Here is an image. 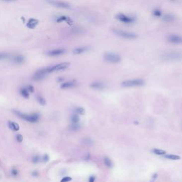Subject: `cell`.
Returning a JSON list of instances; mask_svg holds the SVG:
<instances>
[{"instance_id": "d590c367", "label": "cell", "mask_w": 182, "mask_h": 182, "mask_svg": "<svg viewBox=\"0 0 182 182\" xmlns=\"http://www.w3.org/2000/svg\"><path fill=\"white\" fill-rule=\"evenodd\" d=\"M5 57H6V55L5 53H0V59H2Z\"/></svg>"}, {"instance_id": "74e56055", "label": "cell", "mask_w": 182, "mask_h": 182, "mask_svg": "<svg viewBox=\"0 0 182 182\" xmlns=\"http://www.w3.org/2000/svg\"><path fill=\"white\" fill-rule=\"evenodd\" d=\"M157 177V174H154V176H153V177H152V179H153V181H152V182H154V181L155 180V179H156Z\"/></svg>"}, {"instance_id": "30bf717a", "label": "cell", "mask_w": 182, "mask_h": 182, "mask_svg": "<svg viewBox=\"0 0 182 182\" xmlns=\"http://www.w3.org/2000/svg\"><path fill=\"white\" fill-rule=\"evenodd\" d=\"M66 53V50L63 48H58V49H53L51 51H48L46 52V55L49 56H58Z\"/></svg>"}, {"instance_id": "2e32d148", "label": "cell", "mask_w": 182, "mask_h": 182, "mask_svg": "<svg viewBox=\"0 0 182 182\" xmlns=\"http://www.w3.org/2000/svg\"><path fill=\"white\" fill-rule=\"evenodd\" d=\"M13 61L15 63H21L24 61V57L21 55H18V56H15L13 58Z\"/></svg>"}, {"instance_id": "7402d4cb", "label": "cell", "mask_w": 182, "mask_h": 182, "mask_svg": "<svg viewBox=\"0 0 182 182\" xmlns=\"http://www.w3.org/2000/svg\"><path fill=\"white\" fill-rule=\"evenodd\" d=\"M152 152H154L155 154H157V155H164L166 154V151L162 150V149H154L152 150Z\"/></svg>"}, {"instance_id": "8fae6325", "label": "cell", "mask_w": 182, "mask_h": 182, "mask_svg": "<svg viewBox=\"0 0 182 182\" xmlns=\"http://www.w3.org/2000/svg\"><path fill=\"white\" fill-rule=\"evenodd\" d=\"M88 50H89V47H88V46H80V47L76 48L73 50V54L78 55V54H81V53H86Z\"/></svg>"}, {"instance_id": "4316f807", "label": "cell", "mask_w": 182, "mask_h": 182, "mask_svg": "<svg viewBox=\"0 0 182 182\" xmlns=\"http://www.w3.org/2000/svg\"><path fill=\"white\" fill-rule=\"evenodd\" d=\"M76 113H78V114H79V115H84L85 114V110L83 109V108H82V107H77L76 109Z\"/></svg>"}, {"instance_id": "e0dca14e", "label": "cell", "mask_w": 182, "mask_h": 182, "mask_svg": "<svg viewBox=\"0 0 182 182\" xmlns=\"http://www.w3.org/2000/svg\"><path fill=\"white\" fill-rule=\"evenodd\" d=\"M58 22H61V21H66L68 22V24L69 23L70 24H72V21L71 20V19L68 16H60L58 19H57Z\"/></svg>"}, {"instance_id": "8992f818", "label": "cell", "mask_w": 182, "mask_h": 182, "mask_svg": "<svg viewBox=\"0 0 182 182\" xmlns=\"http://www.w3.org/2000/svg\"><path fill=\"white\" fill-rule=\"evenodd\" d=\"M144 84V81L142 79H133L129 81H123L122 83V86L125 88L127 87H136V86H142Z\"/></svg>"}, {"instance_id": "ba28073f", "label": "cell", "mask_w": 182, "mask_h": 182, "mask_svg": "<svg viewBox=\"0 0 182 182\" xmlns=\"http://www.w3.org/2000/svg\"><path fill=\"white\" fill-rule=\"evenodd\" d=\"M48 3H49L51 5L54 6L56 7L61 8V9H69L70 5L64 1H58V0H46Z\"/></svg>"}, {"instance_id": "cb8c5ba5", "label": "cell", "mask_w": 182, "mask_h": 182, "mask_svg": "<svg viewBox=\"0 0 182 182\" xmlns=\"http://www.w3.org/2000/svg\"><path fill=\"white\" fill-rule=\"evenodd\" d=\"M80 121V117H78V115H73V116L71 117V122L73 124H76V123H78Z\"/></svg>"}, {"instance_id": "7c38bea8", "label": "cell", "mask_w": 182, "mask_h": 182, "mask_svg": "<svg viewBox=\"0 0 182 182\" xmlns=\"http://www.w3.org/2000/svg\"><path fill=\"white\" fill-rule=\"evenodd\" d=\"M76 86V83L74 81H68L62 83L61 88L62 89H67V88H71Z\"/></svg>"}, {"instance_id": "f35d334b", "label": "cell", "mask_w": 182, "mask_h": 182, "mask_svg": "<svg viewBox=\"0 0 182 182\" xmlns=\"http://www.w3.org/2000/svg\"><path fill=\"white\" fill-rule=\"evenodd\" d=\"M1 1H7V2H11V1H15L16 0H1Z\"/></svg>"}, {"instance_id": "60d3db41", "label": "cell", "mask_w": 182, "mask_h": 182, "mask_svg": "<svg viewBox=\"0 0 182 182\" xmlns=\"http://www.w3.org/2000/svg\"><path fill=\"white\" fill-rule=\"evenodd\" d=\"M172 1H177V0H172Z\"/></svg>"}, {"instance_id": "e575fe53", "label": "cell", "mask_w": 182, "mask_h": 182, "mask_svg": "<svg viewBox=\"0 0 182 182\" xmlns=\"http://www.w3.org/2000/svg\"><path fill=\"white\" fill-rule=\"evenodd\" d=\"M95 177H93V176H91V177L89 178V179H88V182H95Z\"/></svg>"}, {"instance_id": "277c9868", "label": "cell", "mask_w": 182, "mask_h": 182, "mask_svg": "<svg viewBox=\"0 0 182 182\" xmlns=\"http://www.w3.org/2000/svg\"><path fill=\"white\" fill-rule=\"evenodd\" d=\"M18 116L21 117V119L24 120L26 121L29 122H36L39 120V115L38 114H32V115H27V114H24L20 112L14 111Z\"/></svg>"}, {"instance_id": "603a6c76", "label": "cell", "mask_w": 182, "mask_h": 182, "mask_svg": "<svg viewBox=\"0 0 182 182\" xmlns=\"http://www.w3.org/2000/svg\"><path fill=\"white\" fill-rule=\"evenodd\" d=\"M153 15L155 17H162V11L159 9H155L153 11Z\"/></svg>"}, {"instance_id": "52a82bcc", "label": "cell", "mask_w": 182, "mask_h": 182, "mask_svg": "<svg viewBox=\"0 0 182 182\" xmlns=\"http://www.w3.org/2000/svg\"><path fill=\"white\" fill-rule=\"evenodd\" d=\"M105 60L109 63H116L121 61V57L120 55L115 53H106L104 56Z\"/></svg>"}, {"instance_id": "4fadbf2b", "label": "cell", "mask_w": 182, "mask_h": 182, "mask_svg": "<svg viewBox=\"0 0 182 182\" xmlns=\"http://www.w3.org/2000/svg\"><path fill=\"white\" fill-rule=\"evenodd\" d=\"M91 87L92 88H94V89L101 90V89L104 88L105 86H104L103 83H102V82H94L91 84Z\"/></svg>"}, {"instance_id": "ffe728a7", "label": "cell", "mask_w": 182, "mask_h": 182, "mask_svg": "<svg viewBox=\"0 0 182 182\" xmlns=\"http://www.w3.org/2000/svg\"><path fill=\"white\" fill-rule=\"evenodd\" d=\"M20 93L21 95L24 97H25V98H29V92H28V91L26 88H21L20 91Z\"/></svg>"}, {"instance_id": "1f68e13d", "label": "cell", "mask_w": 182, "mask_h": 182, "mask_svg": "<svg viewBox=\"0 0 182 182\" xmlns=\"http://www.w3.org/2000/svg\"><path fill=\"white\" fill-rule=\"evenodd\" d=\"M48 159H49V158H48V155H44V156L43 157V161L44 162H47L48 161Z\"/></svg>"}, {"instance_id": "9a60e30c", "label": "cell", "mask_w": 182, "mask_h": 182, "mask_svg": "<svg viewBox=\"0 0 182 182\" xmlns=\"http://www.w3.org/2000/svg\"><path fill=\"white\" fill-rule=\"evenodd\" d=\"M8 125H9V127L10 128L11 130H12L14 131H18V130H19V128H20L19 125L17 123H16L15 122L9 121Z\"/></svg>"}, {"instance_id": "5b68a950", "label": "cell", "mask_w": 182, "mask_h": 182, "mask_svg": "<svg viewBox=\"0 0 182 182\" xmlns=\"http://www.w3.org/2000/svg\"><path fill=\"white\" fill-rule=\"evenodd\" d=\"M116 19L119 21H120L123 24H133L135 21V18L131 16H128L125 14H119L116 16Z\"/></svg>"}, {"instance_id": "4dcf8cb0", "label": "cell", "mask_w": 182, "mask_h": 182, "mask_svg": "<svg viewBox=\"0 0 182 182\" xmlns=\"http://www.w3.org/2000/svg\"><path fill=\"white\" fill-rule=\"evenodd\" d=\"M39 159H40V157H39V156H36L33 158V159H32V161L34 163H38L39 161Z\"/></svg>"}, {"instance_id": "3957f363", "label": "cell", "mask_w": 182, "mask_h": 182, "mask_svg": "<svg viewBox=\"0 0 182 182\" xmlns=\"http://www.w3.org/2000/svg\"><path fill=\"white\" fill-rule=\"evenodd\" d=\"M69 65H70L69 63L64 62V63H61L57 64V65L49 66V67H46V68H44V71H45L46 73V74H48V73H51L55 72V71L65 70L66 68H67L69 66Z\"/></svg>"}, {"instance_id": "6da1fadb", "label": "cell", "mask_w": 182, "mask_h": 182, "mask_svg": "<svg viewBox=\"0 0 182 182\" xmlns=\"http://www.w3.org/2000/svg\"><path fill=\"white\" fill-rule=\"evenodd\" d=\"M162 59L166 61H180L182 60V52L181 51H169L164 53Z\"/></svg>"}, {"instance_id": "836d02e7", "label": "cell", "mask_w": 182, "mask_h": 182, "mask_svg": "<svg viewBox=\"0 0 182 182\" xmlns=\"http://www.w3.org/2000/svg\"><path fill=\"white\" fill-rule=\"evenodd\" d=\"M84 142H85V144H86V145H89V144H91L92 143V142L91 141V139H86Z\"/></svg>"}, {"instance_id": "8d00e7d4", "label": "cell", "mask_w": 182, "mask_h": 182, "mask_svg": "<svg viewBox=\"0 0 182 182\" xmlns=\"http://www.w3.org/2000/svg\"><path fill=\"white\" fill-rule=\"evenodd\" d=\"M11 172H12V174H13L14 175H17V174H18V172H17L16 169H12Z\"/></svg>"}, {"instance_id": "44dd1931", "label": "cell", "mask_w": 182, "mask_h": 182, "mask_svg": "<svg viewBox=\"0 0 182 182\" xmlns=\"http://www.w3.org/2000/svg\"><path fill=\"white\" fill-rule=\"evenodd\" d=\"M104 164H105V166L108 167V168H112V161L108 158V157H105L104 159Z\"/></svg>"}, {"instance_id": "83f0119b", "label": "cell", "mask_w": 182, "mask_h": 182, "mask_svg": "<svg viewBox=\"0 0 182 182\" xmlns=\"http://www.w3.org/2000/svg\"><path fill=\"white\" fill-rule=\"evenodd\" d=\"M71 128L72 130H79V128H80V125H78V123H76V124H72Z\"/></svg>"}, {"instance_id": "ab89813d", "label": "cell", "mask_w": 182, "mask_h": 182, "mask_svg": "<svg viewBox=\"0 0 182 182\" xmlns=\"http://www.w3.org/2000/svg\"><path fill=\"white\" fill-rule=\"evenodd\" d=\"M33 175H35V176H37L38 175V173L36 172H33Z\"/></svg>"}, {"instance_id": "ac0fdd59", "label": "cell", "mask_w": 182, "mask_h": 182, "mask_svg": "<svg viewBox=\"0 0 182 182\" xmlns=\"http://www.w3.org/2000/svg\"><path fill=\"white\" fill-rule=\"evenodd\" d=\"M38 24V21L36 19H31L28 22V24H27V26L29 27L31 29H34L35 27L36 24Z\"/></svg>"}, {"instance_id": "d6a6232c", "label": "cell", "mask_w": 182, "mask_h": 182, "mask_svg": "<svg viewBox=\"0 0 182 182\" xmlns=\"http://www.w3.org/2000/svg\"><path fill=\"white\" fill-rule=\"evenodd\" d=\"M28 90H29V91H30L31 92H33L34 91V88L32 86H28Z\"/></svg>"}, {"instance_id": "d4e9b609", "label": "cell", "mask_w": 182, "mask_h": 182, "mask_svg": "<svg viewBox=\"0 0 182 182\" xmlns=\"http://www.w3.org/2000/svg\"><path fill=\"white\" fill-rule=\"evenodd\" d=\"M37 101L39 102L41 105H45L46 104V99L41 96L37 97Z\"/></svg>"}, {"instance_id": "7a4b0ae2", "label": "cell", "mask_w": 182, "mask_h": 182, "mask_svg": "<svg viewBox=\"0 0 182 182\" xmlns=\"http://www.w3.org/2000/svg\"><path fill=\"white\" fill-rule=\"evenodd\" d=\"M112 32L117 36L123 38V39H135L137 38V35L136 34L131 32V31L122 30L119 29H113Z\"/></svg>"}, {"instance_id": "d6986e66", "label": "cell", "mask_w": 182, "mask_h": 182, "mask_svg": "<svg viewBox=\"0 0 182 182\" xmlns=\"http://www.w3.org/2000/svg\"><path fill=\"white\" fill-rule=\"evenodd\" d=\"M165 158L171 159V160H179L181 159V157L179 155H176V154H168L165 156Z\"/></svg>"}, {"instance_id": "f546056e", "label": "cell", "mask_w": 182, "mask_h": 182, "mask_svg": "<svg viewBox=\"0 0 182 182\" xmlns=\"http://www.w3.org/2000/svg\"><path fill=\"white\" fill-rule=\"evenodd\" d=\"M16 140L19 142H21L23 141V136L21 135H20V134L17 135H16Z\"/></svg>"}, {"instance_id": "484cf974", "label": "cell", "mask_w": 182, "mask_h": 182, "mask_svg": "<svg viewBox=\"0 0 182 182\" xmlns=\"http://www.w3.org/2000/svg\"><path fill=\"white\" fill-rule=\"evenodd\" d=\"M83 32H84V30L81 28H74L73 29V33L74 34H83Z\"/></svg>"}, {"instance_id": "f1b7e54d", "label": "cell", "mask_w": 182, "mask_h": 182, "mask_svg": "<svg viewBox=\"0 0 182 182\" xmlns=\"http://www.w3.org/2000/svg\"><path fill=\"white\" fill-rule=\"evenodd\" d=\"M71 180H72V178H71V177H64V178H63V179H61V182H71Z\"/></svg>"}, {"instance_id": "5bb4252c", "label": "cell", "mask_w": 182, "mask_h": 182, "mask_svg": "<svg viewBox=\"0 0 182 182\" xmlns=\"http://www.w3.org/2000/svg\"><path fill=\"white\" fill-rule=\"evenodd\" d=\"M162 19L165 22H167V23H169V22H172L173 21H174L175 18L174 16L170 14H167L165 15H164L162 16Z\"/></svg>"}, {"instance_id": "9c48e42d", "label": "cell", "mask_w": 182, "mask_h": 182, "mask_svg": "<svg viewBox=\"0 0 182 182\" xmlns=\"http://www.w3.org/2000/svg\"><path fill=\"white\" fill-rule=\"evenodd\" d=\"M167 40L171 44H182V36L177 34H171L168 36Z\"/></svg>"}]
</instances>
